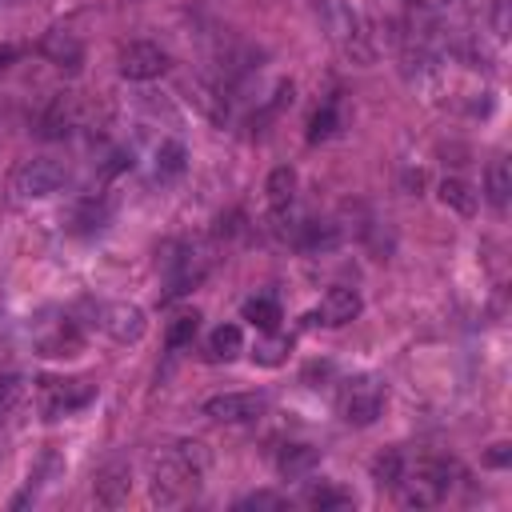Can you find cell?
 <instances>
[{"label": "cell", "instance_id": "cell-1", "mask_svg": "<svg viewBox=\"0 0 512 512\" xmlns=\"http://www.w3.org/2000/svg\"><path fill=\"white\" fill-rule=\"evenodd\" d=\"M208 472V448L200 440H176L164 448V456L152 468V500L164 508H176L196 496L200 480Z\"/></svg>", "mask_w": 512, "mask_h": 512}, {"label": "cell", "instance_id": "cell-2", "mask_svg": "<svg viewBox=\"0 0 512 512\" xmlns=\"http://www.w3.org/2000/svg\"><path fill=\"white\" fill-rule=\"evenodd\" d=\"M316 20L328 36V44L352 60V64H372L376 60V44H372V32L364 24V16L344 4V0H316Z\"/></svg>", "mask_w": 512, "mask_h": 512}, {"label": "cell", "instance_id": "cell-3", "mask_svg": "<svg viewBox=\"0 0 512 512\" xmlns=\"http://www.w3.org/2000/svg\"><path fill=\"white\" fill-rule=\"evenodd\" d=\"M456 484V464L440 460V456H420L416 464H404V476L396 484L400 504L404 508H432L448 496V488Z\"/></svg>", "mask_w": 512, "mask_h": 512}, {"label": "cell", "instance_id": "cell-4", "mask_svg": "<svg viewBox=\"0 0 512 512\" xmlns=\"http://www.w3.org/2000/svg\"><path fill=\"white\" fill-rule=\"evenodd\" d=\"M336 408L348 424L356 428H368L376 424V416L384 412V384L376 376H356V380H344L340 384V396H336Z\"/></svg>", "mask_w": 512, "mask_h": 512}, {"label": "cell", "instance_id": "cell-5", "mask_svg": "<svg viewBox=\"0 0 512 512\" xmlns=\"http://www.w3.org/2000/svg\"><path fill=\"white\" fill-rule=\"evenodd\" d=\"M64 180H68V168H64L60 160H52V156H32V160H24V164L12 172V188H16V196H24V200L56 196V192L64 188Z\"/></svg>", "mask_w": 512, "mask_h": 512}, {"label": "cell", "instance_id": "cell-6", "mask_svg": "<svg viewBox=\"0 0 512 512\" xmlns=\"http://www.w3.org/2000/svg\"><path fill=\"white\" fill-rule=\"evenodd\" d=\"M96 400V384L92 380H40V412L48 420L72 416L80 408H88Z\"/></svg>", "mask_w": 512, "mask_h": 512}, {"label": "cell", "instance_id": "cell-7", "mask_svg": "<svg viewBox=\"0 0 512 512\" xmlns=\"http://www.w3.org/2000/svg\"><path fill=\"white\" fill-rule=\"evenodd\" d=\"M268 408V400L260 392H220L204 400V416L216 424H252L260 420Z\"/></svg>", "mask_w": 512, "mask_h": 512}, {"label": "cell", "instance_id": "cell-8", "mask_svg": "<svg viewBox=\"0 0 512 512\" xmlns=\"http://www.w3.org/2000/svg\"><path fill=\"white\" fill-rule=\"evenodd\" d=\"M168 72V52L152 40H128L120 48V76L124 80H156Z\"/></svg>", "mask_w": 512, "mask_h": 512}, {"label": "cell", "instance_id": "cell-9", "mask_svg": "<svg viewBox=\"0 0 512 512\" xmlns=\"http://www.w3.org/2000/svg\"><path fill=\"white\" fill-rule=\"evenodd\" d=\"M100 328H104L116 344H136V340H144V332H148V316H144L140 304L116 300V304H104V312H100Z\"/></svg>", "mask_w": 512, "mask_h": 512}, {"label": "cell", "instance_id": "cell-10", "mask_svg": "<svg viewBox=\"0 0 512 512\" xmlns=\"http://www.w3.org/2000/svg\"><path fill=\"white\" fill-rule=\"evenodd\" d=\"M128 492H132V468H128L124 460H104V464L96 468V476H92V496H96V504L120 508V504L128 500Z\"/></svg>", "mask_w": 512, "mask_h": 512}, {"label": "cell", "instance_id": "cell-11", "mask_svg": "<svg viewBox=\"0 0 512 512\" xmlns=\"http://www.w3.org/2000/svg\"><path fill=\"white\" fill-rule=\"evenodd\" d=\"M360 308H364L360 292H356V288H344V284H336V288H328V292H324L320 308H316L308 320H312V324H328V328H340V324H352V320L360 316Z\"/></svg>", "mask_w": 512, "mask_h": 512}, {"label": "cell", "instance_id": "cell-12", "mask_svg": "<svg viewBox=\"0 0 512 512\" xmlns=\"http://www.w3.org/2000/svg\"><path fill=\"white\" fill-rule=\"evenodd\" d=\"M40 52H44L56 68H72V72H76V68H80V60H84V44H80L72 32H60V28H56V32H48V36L40 40Z\"/></svg>", "mask_w": 512, "mask_h": 512}, {"label": "cell", "instance_id": "cell-13", "mask_svg": "<svg viewBox=\"0 0 512 512\" xmlns=\"http://www.w3.org/2000/svg\"><path fill=\"white\" fill-rule=\"evenodd\" d=\"M436 192H440V204L452 208L456 216H476V208H480V192L460 176H444Z\"/></svg>", "mask_w": 512, "mask_h": 512}, {"label": "cell", "instance_id": "cell-14", "mask_svg": "<svg viewBox=\"0 0 512 512\" xmlns=\"http://www.w3.org/2000/svg\"><path fill=\"white\" fill-rule=\"evenodd\" d=\"M316 464H320V452L312 444H284V452L276 460V468H280L284 480H304Z\"/></svg>", "mask_w": 512, "mask_h": 512}, {"label": "cell", "instance_id": "cell-15", "mask_svg": "<svg viewBox=\"0 0 512 512\" xmlns=\"http://www.w3.org/2000/svg\"><path fill=\"white\" fill-rule=\"evenodd\" d=\"M484 196H488V204H492L496 212L508 208V196H512V168H508L504 156H496V160L488 164V172H484Z\"/></svg>", "mask_w": 512, "mask_h": 512}, {"label": "cell", "instance_id": "cell-16", "mask_svg": "<svg viewBox=\"0 0 512 512\" xmlns=\"http://www.w3.org/2000/svg\"><path fill=\"white\" fill-rule=\"evenodd\" d=\"M264 192H268V204H272L276 212H288L292 200H296V168H288V164L272 168L268 180H264Z\"/></svg>", "mask_w": 512, "mask_h": 512}, {"label": "cell", "instance_id": "cell-17", "mask_svg": "<svg viewBox=\"0 0 512 512\" xmlns=\"http://www.w3.org/2000/svg\"><path fill=\"white\" fill-rule=\"evenodd\" d=\"M296 244H300L304 252H332V248L340 244V228L328 224V220H308V224L300 228Z\"/></svg>", "mask_w": 512, "mask_h": 512}, {"label": "cell", "instance_id": "cell-18", "mask_svg": "<svg viewBox=\"0 0 512 512\" xmlns=\"http://www.w3.org/2000/svg\"><path fill=\"white\" fill-rule=\"evenodd\" d=\"M304 504L308 508H320V512H336V508H352V492H344L332 480H320V484H312L304 492Z\"/></svg>", "mask_w": 512, "mask_h": 512}, {"label": "cell", "instance_id": "cell-19", "mask_svg": "<svg viewBox=\"0 0 512 512\" xmlns=\"http://www.w3.org/2000/svg\"><path fill=\"white\" fill-rule=\"evenodd\" d=\"M208 352H212L216 360H236V356L244 352V332H240V324H220V328H212Z\"/></svg>", "mask_w": 512, "mask_h": 512}, {"label": "cell", "instance_id": "cell-20", "mask_svg": "<svg viewBox=\"0 0 512 512\" xmlns=\"http://www.w3.org/2000/svg\"><path fill=\"white\" fill-rule=\"evenodd\" d=\"M188 168V148L180 144V140H164L160 148H156V176L160 180H172V176H180Z\"/></svg>", "mask_w": 512, "mask_h": 512}, {"label": "cell", "instance_id": "cell-21", "mask_svg": "<svg viewBox=\"0 0 512 512\" xmlns=\"http://www.w3.org/2000/svg\"><path fill=\"white\" fill-rule=\"evenodd\" d=\"M244 320H252L260 332H276V324H280V304H276L272 296H256V300L244 304Z\"/></svg>", "mask_w": 512, "mask_h": 512}, {"label": "cell", "instance_id": "cell-22", "mask_svg": "<svg viewBox=\"0 0 512 512\" xmlns=\"http://www.w3.org/2000/svg\"><path fill=\"white\" fill-rule=\"evenodd\" d=\"M404 452H384V456H376L372 460V480L380 484V488H396L400 484V476H404Z\"/></svg>", "mask_w": 512, "mask_h": 512}, {"label": "cell", "instance_id": "cell-23", "mask_svg": "<svg viewBox=\"0 0 512 512\" xmlns=\"http://www.w3.org/2000/svg\"><path fill=\"white\" fill-rule=\"evenodd\" d=\"M196 324H200V316L196 312H180L172 324H168V348L176 352V348H184V344H192V336H196Z\"/></svg>", "mask_w": 512, "mask_h": 512}, {"label": "cell", "instance_id": "cell-24", "mask_svg": "<svg viewBox=\"0 0 512 512\" xmlns=\"http://www.w3.org/2000/svg\"><path fill=\"white\" fill-rule=\"evenodd\" d=\"M284 352H288V340L284 336H276V332H264V340H256V348H252V360L256 364H280L284 360Z\"/></svg>", "mask_w": 512, "mask_h": 512}, {"label": "cell", "instance_id": "cell-25", "mask_svg": "<svg viewBox=\"0 0 512 512\" xmlns=\"http://www.w3.org/2000/svg\"><path fill=\"white\" fill-rule=\"evenodd\" d=\"M24 392H28L24 376H16V372H4V376H0V416H4V412H12V408H20Z\"/></svg>", "mask_w": 512, "mask_h": 512}, {"label": "cell", "instance_id": "cell-26", "mask_svg": "<svg viewBox=\"0 0 512 512\" xmlns=\"http://www.w3.org/2000/svg\"><path fill=\"white\" fill-rule=\"evenodd\" d=\"M336 124H340V116H336V104H324L316 116H312V128H308V140L316 144V140H328L332 132H336Z\"/></svg>", "mask_w": 512, "mask_h": 512}, {"label": "cell", "instance_id": "cell-27", "mask_svg": "<svg viewBox=\"0 0 512 512\" xmlns=\"http://www.w3.org/2000/svg\"><path fill=\"white\" fill-rule=\"evenodd\" d=\"M76 220H80V228H100V224L108 220V204H96V200H88V204L76 212Z\"/></svg>", "mask_w": 512, "mask_h": 512}, {"label": "cell", "instance_id": "cell-28", "mask_svg": "<svg viewBox=\"0 0 512 512\" xmlns=\"http://www.w3.org/2000/svg\"><path fill=\"white\" fill-rule=\"evenodd\" d=\"M492 36L496 44L508 40V0H492Z\"/></svg>", "mask_w": 512, "mask_h": 512}, {"label": "cell", "instance_id": "cell-29", "mask_svg": "<svg viewBox=\"0 0 512 512\" xmlns=\"http://www.w3.org/2000/svg\"><path fill=\"white\" fill-rule=\"evenodd\" d=\"M288 500H280V496H272V492H252V496H244V500H236V508H284Z\"/></svg>", "mask_w": 512, "mask_h": 512}, {"label": "cell", "instance_id": "cell-30", "mask_svg": "<svg viewBox=\"0 0 512 512\" xmlns=\"http://www.w3.org/2000/svg\"><path fill=\"white\" fill-rule=\"evenodd\" d=\"M508 456H512V452H508V444H492L488 464H496V468H500V464H508Z\"/></svg>", "mask_w": 512, "mask_h": 512}, {"label": "cell", "instance_id": "cell-31", "mask_svg": "<svg viewBox=\"0 0 512 512\" xmlns=\"http://www.w3.org/2000/svg\"><path fill=\"white\" fill-rule=\"evenodd\" d=\"M16 60V48H8V44H0V68H8Z\"/></svg>", "mask_w": 512, "mask_h": 512}]
</instances>
